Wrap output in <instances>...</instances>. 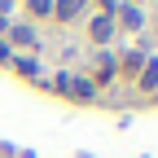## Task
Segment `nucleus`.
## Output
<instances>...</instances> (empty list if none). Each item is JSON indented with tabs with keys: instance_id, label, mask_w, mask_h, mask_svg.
I'll return each instance as SVG.
<instances>
[{
	"instance_id": "1",
	"label": "nucleus",
	"mask_w": 158,
	"mask_h": 158,
	"mask_svg": "<svg viewBox=\"0 0 158 158\" xmlns=\"http://www.w3.org/2000/svg\"><path fill=\"white\" fill-rule=\"evenodd\" d=\"M48 88H53L57 97H66V101H75V106H92V101H97L92 79H88V75H75V70H57V75L48 79Z\"/></svg>"
},
{
	"instance_id": "2",
	"label": "nucleus",
	"mask_w": 158,
	"mask_h": 158,
	"mask_svg": "<svg viewBox=\"0 0 158 158\" xmlns=\"http://www.w3.org/2000/svg\"><path fill=\"white\" fill-rule=\"evenodd\" d=\"M5 44H9V48H13V44H18V48H40V27H35V22H9V27H5Z\"/></svg>"
},
{
	"instance_id": "3",
	"label": "nucleus",
	"mask_w": 158,
	"mask_h": 158,
	"mask_svg": "<svg viewBox=\"0 0 158 158\" xmlns=\"http://www.w3.org/2000/svg\"><path fill=\"white\" fill-rule=\"evenodd\" d=\"M88 79H92V88H97V92H101V88H110L114 79H118V62H114V53H110V48H101V53H97V70H92Z\"/></svg>"
},
{
	"instance_id": "4",
	"label": "nucleus",
	"mask_w": 158,
	"mask_h": 158,
	"mask_svg": "<svg viewBox=\"0 0 158 158\" xmlns=\"http://www.w3.org/2000/svg\"><path fill=\"white\" fill-rule=\"evenodd\" d=\"M114 27L127 31V35H141V31H145V9H136V5H118V9H114Z\"/></svg>"
},
{
	"instance_id": "5",
	"label": "nucleus",
	"mask_w": 158,
	"mask_h": 158,
	"mask_svg": "<svg viewBox=\"0 0 158 158\" xmlns=\"http://www.w3.org/2000/svg\"><path fill=\"white\" fill-rule=\"evenodd\" d=\"M9 70H13L18 79H27V84H44V88H48V79H40L44 70H40V62H35L31 53H13V62H9Z\"/></svg>"
},
{
	"instance_id": "6",
	"label": "nucleus",
	"mask_w": 158,
	"mask_h": 158,
	"mask_svg": "<svg viewBox=\"0 0 158 158\" xmlns=\"http://www.w3.org/2000/svg\"><path fill=\"white\" fill-rule=\"evenodd\" d=\"M118 35V27H114V18L110 13H92V22H88V40H92V44H110V40Z\"/></svg>"
},
{
	"instance_id": "7",
	"label": "nucleus",
	"mask_w": 158,
	"mask_h": 158,
	"mask_svg": "<svg viewBox=\"0 0 158 158\" xmlns=\"http://www.w3.org/2000/svg\"><path fill=\"white\" fill-rule=\"evenodd\" d=\"M145 57H149V53H145V44H141V48H127V53H114L118 75H132V79H136V75L145 70Z\"/></svg>"
},
{
	"instance_id": "8",
	"label": "nucleus",
	"mask_w": 158,
	"mask_h": 158,
	"mask_svg": "<svg viewBox=\"0 0 158 158\" xmlns=\"http://www.w3.org/2000/svg\"><path fill=\"white\" fill-rule=\"evenodd\" d=\"M92 0H53V22H75Z\"/></svg>"
},
{
	"instance_id": "9",
	"label": "nucleus",
	"mask_w": 158,
	"mask_h": 158,
	"mask_svg": "<svg viewBox=\"0 0 158 158\" xmlns=\"http://www.w3.org/2000/svg\"><path fill=\"white\" fill-rule=\"evenodd\" d=\"M136 88L141 92H158V57H145V70L136 75Z\"/></svg>"
},
{
	"instance_id": "10",
	"label": "nucleus",
	"mask_w": 158,
	"mask_h": 158,
	"mask_svg": "<svg viewBox=\"0 0 158 158\" xmlns=\"http://www.w3.org/2000/svg\"><path fill=\"white\" fill-rule=\"evenodd\" d=\"M27 9V22H48L53 18V0H22Z\"/></svg>"
},
{
	"instance_id": "11",
	"label": "nucleus",
	"mask_w": 158,
	"mask_h": 158,
	"mask_svg": "<svg viewBox=\"0 0 158 158\" xmlns=\"http://www.w3.org/2000/svg\"><path fill=\"white\" fill-rule=\"evenodd\" d=\"M118 5H123V0H97V13H110V18H114Z\"/></svg>"
},
{
	"instance_id": "12",
	"label": "nucleus",
	"mask_w": 158,
	"mask_h": 158,
	"mask_svg": "<svg viewBox=\"0 0 158 158\" xmlns=\"http://www.w3.org/2000/svg\"><path fill=\"white\" fill-rule=\"evenodd\" d=\"M9 62H13V48L5 44V35H0V66H9Z\"/></svg>"
},
{
	"instance_id": "13",
	"label": "nucleus",
	"mask_w": 158,
	"mask_h": 158,
	"mask_svg": "<svg viewBox=\"0 0 158 158\" xmlns=\"http://www.w3.org/2000/svg\"><path fill=\"white\" fill-rule=\"evenodd\" d=\"M18 9V0H0V18H5V22H9V13Z\"/></svg>"
},
{
	"instance_id": "14",
	"label": "nucleus",
	"mask_w": 158,
	"mask_h": 158,
	"mask_svg": "<svg viewBox=\"0 0 158 158\" xmlns=\"http://www.w3.org/2000/svg\"><path fill=\"white\" fill-rule=\"evenodd\" d=\"M123 5H136V9H141V5H145V0H123Z\"/></svg>"
}]
</instances>
